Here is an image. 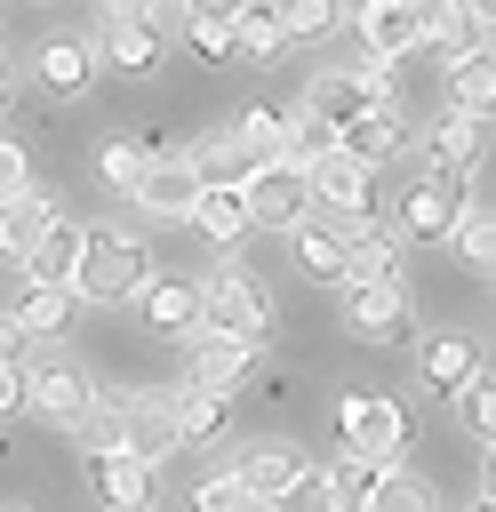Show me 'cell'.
Masks as SVG:
<instances>
[{"instance_id": "e0dca14e", "label": "cell", "mask_w": 496, "mask_h": 512, "mask_svg": "<svg viewBox=\"0 0 496 512\" xmlns=\"http://www.w3.org/2000/svg\"><path fill=\"white\" fill-rule=\"evenodd\" d=\"M152 480L160 464H144L136 448H88V488L104 504H152Z\"/></svg>"}, {"instance_id": "30bf717a", "label": "cell", "mask_w": 496, "mask_h": 512, "mask_svg": "<svg viewBox=\"0 0 496 512\" xmlns=\"http://www.w3.org/2000/svg\"><path fill=\"white\" fill-rule=\"evenodd\" d=\"M152 224H192V200H200V168H192V152H152L144 160V184L128 192Z\"/></svg>"}, {"instance_id": "f907efd6", "label": "cell", "mask_w": 496, "mask_h": 512, "mask_svg": "<svg viewBox=\"0 0 496 512\" xmlns=\"http://www.w3.org/2000/svg\"><path fill=\"white\" fill-rule=\"evenodd\" d=\"M488 32H496V24H488ZM488 56H496V40H488Z\"/></svg>"}, {"instance_id": "4fadbf2b", "label": "cell", "mask_w": 496, "mask_h": 512, "mask_svg": "<svg viewBox=\"0 0 496 512\" xmlns=\"http://www.w3.org/2000/svg\"><path fill=\"white\" fill-rule=\"evenodd\" d=\"M136 320L152 328V336H192L200 328V280H176V272H152L136 296Z\"/></svg>"}, {"instance_id": "ab89813d", "label": "cell", "mask_w": 496, "mask_h": 512, "mask_svg": "<svg viewBox=\"0 0 496 512\" xmlns=\"http://www.w3.org/2000/svg\"><path fill=\"white\" fill-rule=\"evenodd\" d=\"M328 144H336V128H328L320 112H296V120H288V144H280V152H288V160H320Z\"/></svg>"}, {"instance_id": "816d5d0a", "label": "cell", "mask_w": 496, "mask_h": 512, "mask_svg": "<svg viewBox=\"0 0 496 512\" xmlns=\"http://www.w3.org/2000/svg\"><path fill=\"white\" fill-rule=\"evenodd\" d=\"M0 512H24V504H0Z\"/></svg>"}, {"instance_id": "d6a6232c", "label": "cell", "mask_w": 496, "mask_h": 512, "mask_svg": "<svg viewBox=\"0 0 496 512\" xmlns=\"http://www.w3.org/2000/svg\"><path fill=\"white\" fill-rule=\"evenodd\" d=\"M192 232H208L216 248H232V240H240V232H256V224H248V200H240V192L200 184V200H192Z\"/></svg>"}, {"instance_id": "bcb514c9", "label": "cell", "mask_w": 496, "mask_h": 512, "mask_svg": "<svg viewBox=\"0 0 496 512\" xmlns=\"http://www.w3.org/2000/svg\"><path fill=\"white\" fill-rule=\"evenodd\" d=\"M464 8H472V16H480V24H496V0H464Z\"/></svg>"}, {"instance_id": "277c9868", "label": "cell", "mask_w": 496, "mask_h": 512, "mask_svg": "<svg viewBox=\"0 0 496 512\" xmlns=\"http://www.w3.org/2000/svg\"><path fill=\"white\" fill-rule=\"evenodd\" d=\"M304 176H312V216H328V224H368V208H376V192H368V160H352L344 144H328L320 160H304Z\"/></svg>"}, {"instance_id": "44dd1931", "label": "cell", "mask_w": 496, "mask_h": 512, "mask_svg": "<svg viewBox=\"0 0 496 512\" xmlns=\"http://www.w3.org/2000/svg\"><path fill=\"white\" fill-rule=\"evenodd\" d=\"M472 376H480V344L472 336H424V392L432 400H456Z\"/></svg>"}, {"instance_id": "ac0fdd59", "label": "cell", "mask_w": 496, "mask_h": 512, "mask_svg": "<svg viewBox=\"0 0 496 512\" xmlns=\"http://www.w3.org/2000/svg\"><path fill=\"white\" fill-rule=\"evenodd\" d=\"M424 144H432V168H440V176H472V168H480V152H488V120H472V112H456V104H448V112L432 120V136H424Z\"/></svg>"}, {"instance_id": "d6986e66", "label": "cell", "mask_w": 496, "mask_h": 512, "mask_svg": "<svg viewBox=\"0 0 496 512\" xmlns=\"http://www.w3.org/2000/svg\"><path fill=\"white\" fill-rule=\"evenodd\" d=\"M288 240H296V272H304V280L344 288V224H328V216H296Z\"/></svg>"}, {"instance_id": "b9f144b4", "label": "cell", "mask_w": 496, "mask_h": 512, "mask_svg": "<svg viewBox=\"0 0 496 512\" xmlns=\"http://www.w3.org/2000/svg\"><path fill=\"white\" fill-rule=\"evenodd\" d=\"M16 184H32V160H24V144L0 128V192H16Z\"/></svg>"}, {"instance_id": "60d3db41", "label": "cell", "mask_w": 496, "mask_h": 512, "mask_svg": "<svg viewBox=\"0 0 496 512\" xmlns=\"http://www.w3.org/2000/svg\"><path fill=\"white\" fill-rule=\"evenodd\" d=\"M272 512H328V472H304V480H296Z\"/></svg>"}, {"instance_id": "484cf974", "label": "cell", "mask_w": 496, "mask_h": 512, "mask_svg": "<svg viewBox=\"0 0 496 512\" xmlns=\"http://www.w3.org/2000/svg\"><path fill=\"white\" fill-rule=\"evenodd\" d=\"M448 104L472 112V120H496V56H488V48L448 56Z\"/></svg>"}, {"instance_id": "4dcf8cb0", "label": "cell", "mask_w": 496, "mask_h": 512, "mask_svg": "<svg viewBox=\"0 0 496 512\" xmlns=\"http://www.w3.org/2000/svg\"><path fill=\"white\" fill-rule=\"evenodd\" d=\"M368 104H376V96H368V80H360V72H320V80L304 88V112H320L328 128H344V120H352V112H368ZM392 104H400V96H392Z\"/></svg>"}, {"instance_id": "4316f807", "label": "cell", "mask_w": 496, "mask_h": 512, "mask_svg": "<svg viewBox=\"0 0 496 512\" xmlns=\"http://www.w3.org/2000/svg\"><path fill=\"white\" fill-rule=\"evenodd\" d=\"M48 216H56V208H48V192H40V184H16V192H0V256L16 264V256H24V248L48 232Z\"/></svg>"}, {"instance_id": "f35d334b", "label": "cell", "mask_w": 496, "mask_h": 512, "mask_svg": "<svg viewBox=\"0 0 496 512\" xmlns=\"http://www.w3.org/2000/svg\"><path fill=\"white\" fill-rule=\"evenodd\" d=\"M368 512H440V496H432V480H416V472H400V464H392Z\"/></svg>"}, {"instance_id": "c3c4849f", "label": "cell", "mask_w": 496, "mask_h": 512, "mask_svg": "<svg viewBox=\"0 0 496 512\" xmlns=\"http://www.w3.org/2000/svg\"><path fill=\"white\" fill-rule=\"evenodd\" d=\"M104 512H152V504H104Z\"/></svg>"}, {"instance_id": "d590c367", "label": "cell", "mask_w": 496, "mask_h": 512, "mask_svg": "<svg viewBox=\"0 0 496 512\" xmlns=\"http://www.w3.org/2000/svg\"><path fill=\"white\" fill-rule=\"evenodd\" d=\"M192 512H272V504H264V496L224 464V472H208V480L192 488Z\"/></svg>"}, {"instance_id": "7bdbcfd3", "label": "cell", "mask_w": 496, "mask_h": 512, "mask_svg": "<svg viewBox=\"0 0 496 512\" xmlns=\"http://www.w3.org/2000/svg\"><path fill=\"white\" fill-rule=\"evenodd\" d=\"M176 8H184V24H232L248 0H176Z\"/></svg>"}, {"instance_id": "52a82bcc", "label": "cell", "mask_w": 496, "mask_h": 512, "mask_svg": "<svg viewBox=\"0 0 496 512\" xmlns=\"http://www.w3.org/2000/svg\"><path fill=\"white\" fill-rule=\"evenodd\" d=\"M464 208H472L464 176H440V168H432V176H416V184L400 192V224H392V232H400V240H424V248H440V240L464 224Z\"/></svg>"}, {"instance_id": "836d02e7", "label": "cell", "mask_w": 496, "mask_h": 512, "mask_svg": "<svg viewBox=\"0 0 496 512\" xmlns=\"http://www.w3.org/2000/svg\"><path fill=\"white\" fill-rule=\"evenodd\" d=\"M144 160H152V144H136V136H112V144L96 152V176H104V192H120V200H128V192L144 184Z\"/></svg>"}, {"instance_id": "d4e9b609", "label": "cell", "mask_w": 496, "mask_h": 512, "mask_svg": "<svg viewBox=\"0 0 496 512\" xmlns=\"http://www.w3.org/2000/svg\"><path fill=\"white\" fill-rule=\"evenodd\" d=\"M176 424H184V448H216V440L232 432V392L176 384Z\"/></svg>"}, {"instance_id": "681fc988", "label": "cell", "mask_w": 496, "mask_h": 512, "mask_svg": "<svg viewBox=\"0 0 496 512\" xmlns=\"http://www.w3.org/2000/svg\"><path fill=\"white\" fill-rule=\"evenodd\" d=\"M480 512H496V504H488V496H480Z\"/></svg>"}, {"instance_id": "83f0119b", "label": "cell", "mask_w": 496, "mask_h": 512, "mask_svg": "<svg viewBox=\"0 0 496 512\" xmlns=\"http://www.w3.org/2000/svg\"><path fill=\"white\" fill-rule=\"evenodd\" d=\"M384 472H392V464H376V456H352V448H344V456L328 464V512H368V504H376V488H384Z\"/></svg>"}, {"instance_id": "3957f363", "label": "cell", "mask_w": 496, "mask_h": 512, "mask_svg": "<svg viewBox=\"0 0 496 512\" xmlns=\"http://www.w3.org/2000/svg\"><path fill=\"white\" fill-rule=\"evenodd\" d=\"M88 400H96V376H88L72 352H40V360H24V408L48 416L56 432H72V424L88 416Z\"/></svg>"}, {"instance_id": "5b68a950", "label": "cell", "mask_w": 496, "mask_h": 512, "mask_svg": "<svg viewBox=\"0 0 496 512\" xmlns=\"http://www.w3.org/2000/svg\"><path fill=\"white\" fill-rule=\"evenodd\" d=\"M344 328L360 344H408L416 336V296L408 280H352L344 288Z\"/></svg>"}, {"instance_id": "f546056e", "label": "cell", "mask_w": 496, "mask_h": 512, "mask_svg": "<svg viewBox=\"0 0 496 512\" xmlns=\"http://www.w3.org/2000/svg\"><path fill=\"white\" fill-rule=\"evenodd\" d=\"M280 48H288L280 8H272V0H248V8L232 16V64H264V56H280Z\"/></svg>"}, {"instance_id": "603a6c76", "label": "cell", "mask_w": 496, "mask_h": 512, "mask_svg": "<svg viewBox=\"0 0 496 512\" xmlns=\"http://www.w3.org/2000/svg\"><path fill=\"white\" fill-rule=\"evenodd\" d=\"M72 264H80V224H64V216H48V232L16 256L24 280H56V288H72Z\"/></svg>"}, {"instance_id": "9a60e30c", "label": "cell", "mask_w": 496, "mask_h": 512, "mask_svg": "<svg viewBox=\"0 0 496 512\" xmlns=\"http://www.w3.org/2000/svg\"><path fill=\"white\" fill-rule=\"evenodd\" d=\"M336 144L352 152V160H368V168H384V160H400L416 136H408V120H400V104H368V112H352L344 128H336Z\"/></svg>"}, {"instance_id": "74e56055", "label": "cell", "mask_w": 496, "mask_h": 512, "mask_svg": "<svg viewBox=\"0 0 496 512\" xmlns=\"http://www.w3.org/2000/svg\"><path fill=\"white\" fill-rule=\"evenodd\" d=\"M280 8V32L288 40H328L344 24V0H272Z\"/></svg>"}, {"instance_id": "ba28073f", "label": "cell", "mask_w": 496, "mask_h": 512, "mask_svg": "<svg viewBox=\"0 0 496 512\" xmlns=\"http://www.w3.org/2000/svg\"><path fill=\"white\" fill-rule=\"evenodd\" d=\"M240 200H248V224H264V232H288L296 216H312V176H304V160H264L248 184H240Z\"/></svg>"}, {"instance_id": "ee69618b", "label": "cell", "mask_w": 496, "mask_h": 512, "mask_svg": "<svg viewBox=\"0 0 496 512\" xmlns=\"http://www.w3.org/2000/svg\"><path fill=\"white\" fill-rule=\"evenodd\" d=\"M104 16H160V0H104Z\"/></svg>"}, {"instance_id": "f6af8a7d", "label": "cell", "mask_w": 496, "mask_h": 512, "mask_svg": "<svg viewBox=\"0 0 496 512\" xmlns=\"http://www.w3.org/2000/svg\"><path fill=\"white\" fill-rule=\"evenodd\" d=\"M480 496L496 504V440H488V464H480Z\"/></svg>"}, {"instance_id": "7402d4cb", "label": "cell", "mask_w": 496, "mask_h": 512, "mask_svg": "<svg viewBox=\"0 0 496 512\" xmlns=\"http://www.w3.org/2000/svg\"><path fill=\"white\" fill-rule=\"evenodd\" d=\"M360 40H368V56L400 64L424 32H416V8H408V0H360Z\"/></svg>"}, {"instance_id": "8d00e7d4", "label": "cell", "mask_w": 496, "mask_h": 512, "mask_svg": "<svg viewBox=\"0 0 496 512\" xmlns=\"http://www.w3.org/2000/svg\"><path fill=\"white\" fill-rule=\"evenodd\" d=\"M448 408H456V424H464V432H472L480 448L496 440V376H488V368H480V376H472V384H464V392H456Z\"/></svg>"}, {"instance_id": "cb8c5ba5", "label": "cell", "mask_w": 496, "mask_h": 512, "mask_svg": "<svg viewBox=\"0 0 496 512\" xmlns=\"http://www.w3.org/2000/svg\"><path fill=\"white\" fill-rule=\"evenodd\" d=\"M8 320H16L32 344H48V336H64V320H72V288H56V280H24L16 304H8Z\"/></svg>"}, {"instance_id": "7c38bea8", "label": "cell", "mask_w": 496, "mask_h": 512, "mask_svg": "<svg viewBox=\"0 0 496 512\" xmlns=\"http://www.w3.org/2000/svg\"><path fill=\"white\" fill-rule=\"evenodd\" d=\"M96 56H104L112 72H128V80H152V72H160V56H168V40H160V16H104V40H96Z\"/></svg>"}, {"instance_id": "2e32d148", "label": "cell", "mask_w": 496, "mask_h": 512, "mask_svg": "<svg viewBox=\"0 0 496 512\" xmlns=\"http://www.w3.org/2000/svg\"><path fill=\"white\" fill-rule=\"evenodd\" d=\"M264 160H272V152H264V144H256V136L240 128V120H232L224 136H208V144L192 152V168H200V184H224V192H240V184H248V176H256Z\"/></svg>"}, {"instance_id": "8992f818", "label": "cell", "mask_w": 496, "mask_h": 512, "mask_svg": "<svg viewBox=\"0 0 496 512\" xmlns=\"http://www.w3.org/2000/svg\"><path fill=\"white\" fill-rule=\"evenodd\" d=\"M336 432H344L352 456L400 464V448H408V408L384 400V392H344V400H336Z\"/></svg>"}, {"instance_id": "e575fe53", "label": "cell", "mask_w": 496, "mask_h": 512, "mask_svg": "<svg viewBox=\"0 0 496 512\" xmlns=\"http://www.w3.org/2000/svg\"><path fill=\"white\" fill-rule=\"evenodd\" d=\"M448 240H456V256H464L480 280H496V208H464V224H456Z\"/></svg>"}, {"instance_id": "8fae6325", "label": "cell", "mask_w": 496, "mask_h": 512, "mask_svg": "<svg viewBox=\"0 0 496 512\" xmlns=\"http://www.w3.org/2000/svg\"><path fill=\"white\" fill-rule=\"evenodd\" d=\"M120 448H136L144 464H168V456L184 448L176 392H128V400H120Z\"/></svg>"}, {"instance_id": "7dc6e473", "label": "cell", "mask_w": 496, "mask_h": 512, "mask_svg": "<svg viewBox=\"0 0 496 512\" xmlns=\"http://www.w3.org/2000/svg\"><path fill=\"white\" fill-rule=\"evenodd\" d=\"M8 96H16V88H8V64H0V112H8Z\"/></svg>"}, {"instance_id": "7a4b0ae2", "label": "cell", "mask_w": 496, "mask_h": 512, "mask_svg": "<svg viewBox=\"0 0 496 512\" xmlns=\"http://www.w3.org/2000/svg\"><path fill=\"white\" fill-rule=\"evenodd\" d=\"M200 328H224V336H248V344H272V288L248 272V264H216L200 280Z\"/></svg>"}, {"instance_id": "9c48e42d", "label": "cell", "mask_w": 496, "mask_h": 512, "mask_svg": "<svg viewBox=\"0 0 496 512\" xmlns=\"http://www.w3.org/2000/svg\"><path fill=\"white\" fill-rule=\"evenodd\" d=\"M256 360H264V344H248V336H224V328H192V336H184V384L240 392Z\"/></svg>"}, {"instance_id": "1f68e13d", "label": "cell", "mask_w": 496, "mask_h": 512, "mask_svg": "<svg viewBox=\"0 0 496 512\" xmlns=\"http://www.w3.org/2000/svg\"><path fill=\"white\" fill-rule=\"evenodd\" d=\"M88 80H96V40H48V48H40V88L80 96Z\"/></svg>"}, {"instance_id": "6da1fadb", "label": "cell", "mask_w": 496, "mask_h": 512, "mask_svg": "<svg viewBox=\"0 0 496 512\" xmlns=\"http://www.w3.org/2000/svg\"><path fill=\"white\" fill-rule=\"evenodd\" d=\"M152 280V248L120 224H80V264H72V296L80 304H128Z\"/></svg>"}, {"instance_id": "ffe728a7", "label": "cell", "mask_w": 496, "mask_h": 512, "mask_svg": "<svg viewBox=\"0 0 496 512\" xmlns=\"http://www.w3.org/2000/svg\"><path fill=\"white\" fill-rule=\"evenodd\" d=\"M400 248H408V240H400L392 224H352V232H344V288H352V280H400Z\"/></svg>"}, {"instance_id": "5bb4252c", "label": "cell", "mask_w": 496, "mask_h": 512, "mask_svg": "<svg viewBox=\"0 0 496 512\" xmlns=\"http://www.w3.org/2000/svg\"><path fill=\"white\" fill-rule=\"evenodd\" d=\"M232 472H240L264 504H280L312 464H304V448H296V440H240V448H232Z\"/></svg>"}, {"instance_id": "f1b7e54d", "label": "cell", "mask_w": 496, "mask_h": 512, "mask_svg": "<svg viewBox=\"0 0 496 512\" xmlns=\"http://www.w3.org/2000/svg\"><path fill=\"white\" fill-rule=\"evenodd\" d=\"M408 8H416V32H424V40H440L448 56L480 48V32H488V24H480V16L464 8V0H408Z\"/></svg>"}]
</instances>
